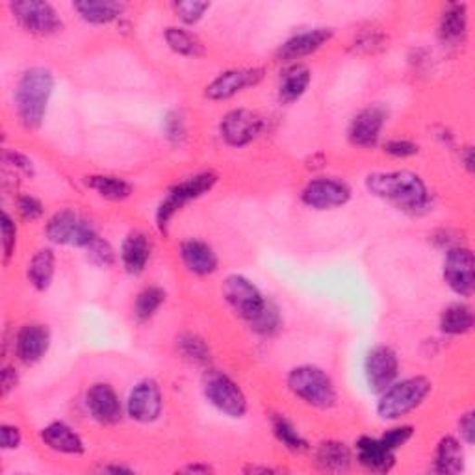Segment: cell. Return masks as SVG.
I'll return each mask as SVG.
<instances>
[{
    "label": "cell",
    "mask_w": 475,
    "mask_h": 475,
    "mask_svg": "<svg viewBox=\"0 0 475 475\" xmlns=\"http://www.w3.org/2000/svg\"><path fill=\"white\" fill-rule=\"evenodd\" d=\"M84 185L97 192L102 199L108 201H125L132 195L134 188L128 180L114 175H88L84 178Z\"/></svg>",
    "instance_id": "f1b7e54d"
},
{
    "label": "cell",
    "mask_w": 475,
    "mask_h": 475,
    "mask_svg": "<svg viewBox=\"0 0 475 475\" xmlns=\"http://www.w3.org/2000/svg\"><path fill=\"white\" fill-rule=\"evenodd\" d=\"M356 462L372 473H388L395 466V451L386 448L381 438L360 436L356 441Z\"/></svg>",
    "instance_id": "44dd1931"
},
{
    "label": "cell",
    "mask_w": 475,
    "mask_h": 475,
    "mask_svg": "<svg viewBox=\"0 0 475 475\" xmlns=\"http://www.w3.org/2000/svg\"><path fill=\"white\" fill-rule=\"evenodd\" d=\"M468 32V6L466 5H448L438 23V35L444 43L457 45L464 40Z\"/></svg>",
    "instance_id": "4316f807"
},
{
    "label": "cell",
    "mask_w": 475,
    "mask_h": 475,
    "mask_svg": "<svg viewBox=\"0 0 475 475\" xmlns=\"http://www.w3.org/2000/svg\"><path fill=\"white\" fill-rule=\"evenodd\" d=\"M42 442L62 455H82L86 451L84 441L82 436L72 429L71 425H67L65 422H52L49 425H45L40 432Z\"/></svg>",
    "instance_id": "7402d4cb"
},
{
    "label": "cell",
    "mask_w": 475,
    "mask_h": 475,
    "mask_svg": "<svg viewBox=\"0 0 475 475\" xmlns=\"http://www.w3.org/2000/svg\"><path fill=\"white\" fill-rule=\"evenodd\" d=\"M351 186L337 176L312 178L301 192V201L314 210H335L351 201Z\"/></svg>",
    "instance_id": "8fae6325"
},
{
    "label": "cell",
    "mask_w": 475,
    "mask_h": 475,
    "mask_svg": "<svg viewBox=\"0 0 475 475\" xmlns=\"http://www.w3.org/2000/svg\"><path fill=\"white\" fill-rule=\"evenodd\" d=\"M180 471H186V473H212L214 468L208 466V464H190V466H185Z\"/></svg>",
    "instance_id": "c3c4849f"
},
{
    "label": "cell",
    "mask_w": 475,
    "mask_h": 475,
    "mask_svg": "<svg viewBox=\"0 0 475 475\" xmlns=\"http://www.w3.org/2000/svg\"><path fill=\"white\" fill-rule=\"evenodd\" d=\"M164 394L155 379H141L127 399V414L138 423H153L162 416Z\"/></svg>",
    "instance_id": "4fadbf2b"
},
{
    "label": "cell",
    "mask_w": 475,
    "mask_h": 475,
    "mask_svg": "<svg viewBox=\"0 0 475 475\" xmlns=\"http://www.w3.org/2000/svg\"><path fill=\"white\" fill-rule=\"evenodd\" d=\"M245 473H275V468H268V466H247L243 468Z\"/></svg>",
    "instance_id": "816d5d0a"
},
{
    "label": "cell",
    "mask_w": 475,
    "mask_h": 475,
    "mask_svg": "<svg viewBox=\"0 0 475 475\" xmlns=\"http://www.w3.org/2000/svg\"><path fill=\"white\" fill-rule=\"evenodd\" d=\"M54 271H56V254L52 249L45 247V249H40L38 252L33 254L30 264H28L26 275H28L30 284L35 290L45 291L52 284Z\"/></svg>",
    "instance_id": "f546056e"
},
{
    "label": "cell",
    "mask_w": 475,
    "mask_h": 475,
    "mask_svg": "<svg viewBox=\"0 0 475 475\" xmlns=\"http://www.w3.org/2000/svg\"><path fill=\"white\" fill-rule=\"evenodd\" d=\"M164 40L167 43V47L180 54V56H190V58H197L204 54V47L199 42L197 35H194L192 32L180 28V26H169L164 32Z\"/></svg>",
    "instance_id": "1f68e13d"
},
{
    "label": "cell",
    "mask_w": 475,
    "mask_h": 475,
    "mask_svg": "<svg viewBox=\"0 0 475 475\" xmlns=\"http://www.w3.org/2000/svg\"><path fill=\"white\" fill-rule=\"evenodd\" d=\"M203 394L212 407L229 418L240 420L247 414L249 404L243 390L225 372L208 370L203 375Z\"/></svg>",
    "instance_id": "8992f818"
},
{
    "label": "cell",
    "mask_w": 475,
    "mask_h": 475,
    "mask_svg": "<svg viewBox=\"0 0 475 475\" xmlns=\"http://www.w3.org/2000/svg\"><path fill=\"white\" fill-rule=\"evenodd\" d=\"M266 121L259 112L247 108H236L219 123V134L229 147L242 149L264 132Z\"/></svg>",
    "instance_id": "30bf717a"
},
{
    "label": "cell",
    "mask_w": 475,
    "mask_h": 475,
    "mask_svg": "<svg viewBox=\"0 0 475 475\" xmlns=\"http://www.w3.org/2000/svg\"><path fill=\"white\" fill-rule=\"evenodd\" d=\"M178 254H180L182 264H185L186 270L194 275L206 277L217 271V266H219L217 254L212 249V245H208L203 240H197V238L185 240L178 245Z\"/></svg>",
    "instance_id": "ffe728a7"
},
{
    "label": "cell",
    "mask_w": 475,
    "mask_h": 475,
    "mask_svg": "<svg viewBox=\"0 0 475 475\" xmlns=\"http://www.w3.org/2000/svg\"><path fill=\"white\" fill-rule=\"evenodd\" d=\"M366 188L372 195L394 203L407 212L425 210L431 203L429 190L420 175L413 171H377L366 176Z\"/></svg>",
    "instance_id": "7a4b0ae2"
},
{
    "label": "cell",
    "mask_w": 475,
    "mask_h": 475,
    "mask_svg": "<svg viewBox=\"0 0 475 475\" xmlns=\"http://www.w3.org/2000/svg\"><path fill=\"white\" fill-rule=\"evenodd\" d=\"M102 471H106V473H134V468L114 464V466H106V468H102Z\"/></svg>",
    "instance_id": "f907efd6"
},
{
    "label": "cell",
    "mask_w": 475,
    "mask_h": 475,
    "mask_svg": "<svg viewBox=\"0 0 475 475\" xmlns=\"http://www.w3.org/2000/svg\"><path fill=\"white\" fill-rule=\"evenodd\" d=\"M462 162H464V167L471 173L473 171V149L471 147L462 149Z\"/></svg>",
    "instance_id": "681fc988"
},
{
    "label": "cell",
    "mask_w": 475,
    "mask_h": 475,
    "mask_svg": "<svg viewBox=\"0 0 475 475\" xmlns=\"http://www.w3.org/2000/svg\"><path fill=\"white\" fill-rule=\"evenodd\" d=\"M217 175L214 171H201L194 176L176 182L173 188H169L167 195L160 201L157 208V227L160 233L167 234L171 219L185 208L188 203L201 199L217 185Z\"/></svg>",
    "instance_id": "5b68a950"
},
{
    "label": "cell",
    "mask_w": 475,
    "mask_h": 475,
    "mask_svg": "<svg viewBox=\"0 0 475 475\" xmlns=\"http://www.w3.org/2000/svg\"><path fill=\"white\" fill-rule=\"evenodd\" d=\"M151 254H153V242L145 233L134 231L123 240L121 262L130 275L143 273L151 261Z\"/></svg>",
    "instance_id": "603a6c76"
},
{
    "label": "cell",
    "mask_w": 475,
    "mask_h": 475,
    "mask_svg": "<svg viewBox=\"0 0 475 475\" xmlns=\"http://www.w3.org/2000/svg\"><path fill=\"white\" fill-rule=\"evenodd\" d=\"M19 385V374L15 368L6 366L3 368V374H0V390H3V395L6 397L10 392H14Z\"/></svg>",
    "instance_id": "7dc6e473"
},
{
    "label": "cell",
    "mask_w": 475,
    "mask_h": 475,
    "mask_svg": "<svg viewBox=\"0 0 475 475\" xmlns=\"http://www.w3.org/2000/svg\"><path fill=\"white\" fill-rule=\"evenodd\" d=\"M54 91V75L45 67H30L17 81L14 102L19 123L33 132L40 130Z\"/></svg>",
    "instance_id": "6da1fadb"
},
{
    "label": "cell",
    "mask_w": 475,
    "mask_h": 475,
    "mask_svg": "<svg viewBox=\"0 0 475 475\" xmlns=\"http://www.w3.org/2000/svg\"><path fill=\"white\" fill-rule=\"evenodd\" d=\"M0 233H3L5 261L8 262L14 257V251L17 245V227L8 212H3V215H0Z\"/></svg>",
    "instance_id": "60d3db41"
},
{
    "label": "cell",
    "mask_w": 475,
    "mask_h": 475,
    "mask_svg": "<svg viewBox=\"0 0 475 475\" xmlns=\"http://www.w3.org/2000/svg\"><path fill=\"white\" fill-rule=\"evenodd\" d=\"M86 407L100 425H116L123 418V405L116 388L108 383H95L86 392Z\"/></svg>",
    "instance_id": "e0dca14e"
},
{
    "label": "cell",
    "mask_w": 475,
    "mask_h": 475,
    "mask_svg": "<svg viewBox=\"0 0 475 475\" xmlns=\"http://www.w3.org/2000/svg\"><path fill=\"white\" fill-rule=\"evenodd\" d=\"M173 10H175L176 17L185 24H195L210 10V3H197V0H186V3H175Z\"/></svg>",
    "instance_id": "74e56055"
},
{
    "label": "cell",
    "mask_w": 475,
    "mask_h": 475,
    "mask_svg": "<svg viewBox=\"0 0 475 475\" xmlns=\"http://www.w3.org/2000/svg\"><path fill=\"white\" fill-rule=\"evenodd\" d=\"M86 251H88V261L97 268H112L118 261L114 247L109 245V242L99 236L86 247Z\"/></svg>",
    "instance_id": "8d00e7d4"
},
{
    "label": "cell",
    "mask_w": 475,
    "mask_h": 475,
    "mask_svg": "<svg viewBox=\"0 0 475 475\" xmlns=\"http://www.w3.org/2000/svg\"><path fill=\"white\" fill-rule=\"evenodd\" d=\"M473 312L464 303H451L441 314V331L448 337H461L471 331Z\"/></svg>",
    "instance_id": "4dcf8cb0"
},
{
    "label": "cell",
    "mask_w": 475,
    "mask_h": 475,
    "mask_svg": "<svg viewBox=\"0 0 475 475\" xmlns=\"http://www.w3.org/2000/svg\"><path fill=\"white\" fill-rule=\"evenodd\" d=\"M333 28H312L307 32H299L296 35H291L290 40H286L279 51H277V58L284 63H291V62H298L305 56H310L314 52H318L323 45H327L328 42L333 40Z\"/></svg>",
    "instance_id": "ac0fdd59"
},
{
    "label": "cell",
    "mask_w": 475,
    "mask_h": 475,
    "mask_svg": "<svg viewBox=\"0 0 475 475\" xmlns=\"http://www.w3.org/2000/svg\"><path fill=\"white\" fill-rule=\"evenodd\" d=\"M386 109L379 104L368 106L360 109V112L351 119L347 136L349 141L356 147H364V149H370L375 147L381 132L386 125Z\"/></svg>",
    "instance_id": "2e32d148"
},
{
    "label": "cell",
    "mask_w": 475,
    "mask_h": 475,
    "mask_svg": "<svg viewBox=\"0 0 475 475\" xmlns=\"http://www.w3.org/2000/svg\"><path fill=\"white\" fill-rule=\"evenodd\" d=\"M45 236L54 245L88 247L95 238L97 231L88 217L72 208L58 210L45 225Z\"/></svg>",
    "instance_id": "52a82bcc"
},
{
    "label": "cell",
    "mask_w": 475,
    "mask_h": 475,
    "mask_svg": "<svg viewBox=\"0 0 475 475\" xmlns=\"http://www.w3.org/2000/svg\"><path fill=\"white\" fill-rule=\"evenodd\" d=\"M286 385L291 394L314 409L327 411L337 405L338 394L331 375L312 364H303V366L290 370Z\"/></svg>",
    "instance_id": "277c9868"
},
{
    "label": "cell",
    "mask_w": 475,
    "mask_h": 475,
    "mask_svg": "<svg viewBox=\"0 0 475 475\" xmlns=\"http://www.w3.org/2000/svg\"><path fill=\"white\" fill-rule=\"evenodd\" d=\"M222 294L227 305L247 323H251L254 318H257L270 303L262 296V291L259 290L257 284L238 273L229 275L223 280Z\"/></svg>",
    "instance_id": "ba28073f"
},
{
    "label": "cell",
    "mask_w": 475,
    "mask_h": 475,
    "mask_svg": "<svg viewBox=\"0 0 475 475\" xmlns=\"http://www.w3.org/2000/svg\"><path fill=\"white\" fill-rule=\"evenodd\" d=\"M15 355L23 364L40 362L51 347V331L42 323H26L15 335Z\"/></svg>",
    "instance_id": "d6986e66"
},
{
    "label": "cell",
    "mask_w": 475,
    "mask_h": 475,
    "mask_svg": "<svg viewBox=\"0 0 475 475\" xmlns=\"http://www.w3.org/2000/svg\"><path fill=\"white\" fill-rule=\"evenodd\" d=\"M431 392L432 383L423 375L395 381L379 394L377 416L385 422H397L405 418L423 405V401Z\"/></svg>",
    "instance_id": "3957f363"
},
{
    "label": "cell",
    "mask_w": 475,
    "mask_h": 475,
    "mask_svg": "<svg viewBox=\"0 0 475 475\" xmlns=\"http://www.w3.org/2000/svg\"><path fill=\"white\" fill-rule=\"evenodd\" d=\"M21 429L17 425L3 423L0 425V444H3V450H17L21 446Z\"/></svg>",
    "instance_id": "ee69618b"
},
{
    "label": "cell",
    "mask_w": 475,
    "mask_h": 475,
    "mask_svg": "<svg viewBox=\"0 0 475 475\" xmlns=\"http://www.w3.org/2000/svg\"><path fill=\"white\" fill-rule=\"evenodd\" d=\"M164 130L167 134V139L173 145L185 143L186 136H188V128H186V119H185V116H182V112H178V109H173V112H169L166 116V121H164Z\"/></svg>",
    "instance_id": "f35d334b"
},
{
    "label": "cell",
    "mask_w": 475,
    "mask_h": 475,
    "mask_svg": "<svg viewBox=\"0 0 475 475\" xmlns=\"http://www.w3.org/2000/svg\"><path fill=\"white\" fill-rule=\"evenodd\" d=\"M459 432L468 446H473V442H475V414H473V411H468L461 416Z\"/></svg>",
    "instance_id": "f6af8a7d"
},
{
    "label": "cell",
    "mask_w": 475,
    "mask_h": 475,
    "mask_svg": "<svg viewBox=\"0 0 475 475\" xmlns=\"http://www.w3.org/2000/svg\"><path fill=\"white\" fill-rule=\"evenodd\" d=\"M353 453L346 442L323 441L316 450V464L323 471L344 473L351 468Z\"/></svg>",
    "instance_id": "484cf974"
},
{
    "label": "cell",
    "mask_w": 475,
    "mask_h": 475,
    "mask_svg": "<svg viewBox=\"0 0 475 475\" xmlns=\"http://www.w3.org/2000/svg\"><path fill=\"white\" fill-rule=\"evenodd\" d=\"M176 347L180 351V355L192 360V362H197V364H208L210 362V347L208 344L197 337V335H192V333H186V335H180L176 338Z\"/></svg>",
    "instance_id": "e575fe53"
},
{
    "label": "cell",
    "mask_w": 475,
    "mask_h": 475,
    "mask_svg": "<svg viewBox=\"0 0 475 475\" xmlns=\"http://www.w3.org/2000/svg\"><path fill=\"white\" fill-rule=\"evenodd\" d=\"M464 470V450L461 441L455 436L448 434L441 438L436 450H434V461H432V471L441 475H455Z\"/></svg>",
    "instance_id": "d4e9b609"
},
{
    "label": "cell",
    "mask_w": 475,
    "mask_h": 475,
    "mask_svg": "<svg viewBox=\"0 0 475 475\" xmlns=\"http://www.w3.org/2000/svg\"><path fill=\"white\" fill-rule=\"evenodd\" d=\"M17 210L21 214L23 219H26V222H35V219H40L45 212L43 208V203L40 199H35L32 195H23L19 197L17 201Z\"/></svg>",
    "instance_id": "7bdbcfd3"
},
{
    "label": "cell",
    "mask_w": 475,
    "mask_h": 475,
    "mask_svg": "<svg viewBox=\"0 0 475 475\" xmlns=\"http://www.w3.org/2000/svg\"><path fill=\"white\" fill-rule=\"evenodd\" d=\"M413 434H414L413 425H395V427L386 429L383 432V436H379V438L385 442L386 448H390L392 451H397L411 441Z\"/></svg>",
    "instance_id": "ab89813d"
},
{
    "label": "cell",
    "mask_w": 475,
    "mask_h": 475,
    "mask_svg": "<svg viewBox=\"0 0 475 475\" xmlns=\"http://www.w3.org/2000/svg\"><path fill=\"white\" fill-rule=\"evenodd\" d=\"M364 374H366L368 386L374 394L385 392L399 375L397 353L388 346L372 347L364 360Z\"/></svg>",
    "instance_id": "9a60e30c"
},
{
    "label": "cell",
    "mask_w": 475,
    "mask_h": 475,
    "mask_svg": "<svg viewBox=\"0 0 475 475\" xmlns=\"http://www.w3.org/2000/svg\"><path fill=\"white\" fill-rule=\"evenodd\" d=\"M271 427H273L275 438L288 451H291V453H305V451H309L307 438L299 432V429L294 423H291L286 416L275 414L271 418Z\"/></svg>",
    "instance_id": "d6a6232c"
},
{
    "label": "cell",
    "mask_w": 475,
    "mask_h": 475,
    "mask_svg": "<svg viewBox=\"0 0 475 475\" xmlns=\"http://www.w3.org/2000/svg\"><path fill=\"white\" fill-rule=\"evenodd\" d=\"M166 303V291L160 286L143 288L134 303V316L138 321H149Z\"/></svg>",
    "instance_id": "836d02e7"
},
{
    "label": "cell",
    "mask_w": 475,
    "mask_h": 475,
    "mask_svg": "<svg viewBox=\"0 0 475 475\" xmlns=\"http://www.w3.org/2000/svg\"><path fill=\"white\" fill-rule=\"evenodd\" d=\"M280 312L273 303H268V307L254 318L251 323H247L251 327L252 333H257L261 337H273L279 328H280Z\"/></svg>",
    "instance_id": "d590c367"
},
{
    "label": "cell",
    "mask_w": 475,
    "mask_h": 475,
    "mask_svg": "<svg viewBox=\"0 0 475 475\" xmlns=\"http://www.w3.org/2000/svg\"><path fill=\"white\" fill-rule=\"evenodd\" d=\"M10 10L17 23L35 35H52L63 26L54 6L42 3V0H19V3L10 5Z\"/></svg>",
    "instance_id": "7c38bea8"
},
{
    "label": "cell",
    "mask_w": 475,
    "mask_h": 475,
    "mask_svg": "<svg viewBox=\"0 0 475 475\" xmlns=\"http://www.w3.org/2000/svg\"><path fill=\"white\" fill-rule=\"evenodd\" d=\"M442 277L448 288L459 298H471L475 290V259L471 249L455 245L446 251Z\"/></svg>",
    "instance_id": "9c48e42d"
},
{
    "label": "cell",
    "mask_w": 475,
    "mask_h": 475,
    "mask_svg": "<svg viewBox=\"0 0 475 475\" xmlns=\"http://www.w3.org/2000/svg\"><path fill=\"white\" fill-rule=\"evenodd\" d=\"M5 160L10 167L17 169V171H23L26 175H33V166H32V160L28 157H24L23 153L19 151H6L5 155Z\"/></svg>",
    "instance_id": "bcb514c9"
},
{
    "label": "cell",
    "mask_w": 475,
    "mask_h": 475,
    "mask_svg": "<svg viewBox=\"0 0 475 475\" xmlns=\"http://www.w3.org/2000/svg\"><path fill=\"white\" fill-rule=\"evenodd\" d=\"M123 3H109V0H82V3H72V10H75L81 19H84L90 24H108L125 12Z\"/></svg>",
    "instance_id": "83f0119b"
},
{
    "label": "cell",
    "mask_w": 475,
    "mask_h": 475,
    "mask_svg": "<svg viewBox=\"0 0 475 475\" xmlns=\"http://www.w3.org/2000/svg\"><path fill=\"white\" fill-rule=\"evenodd\" d=\"M312 82V72L303 63H291L280 72L277 97L280 104H294L299 100Z\"/></svg>",
    "instance_id": "cb8c5ba5"
},
{
    "label": "cell",
    "mask_w": 475,
    "mask_h": 475,
    "mask_svg": "<svg viewBox=\"0 0 475 475\" xmlns=\"http://www.w3.org/2000/svg\"><path fill=\"white\" fill-rule=\"evenodd\" d=\"M383 151L394 158H411L418 155V143L409 139H390L383 145Z\"/></svg>",
    "instance_id": "b9f144b4"
},
{
    "label": "cell",
    "mask_w": 475,
    "mask_h": 475,
    "mask_svg": "<svg viewBox=\"0 0 475 475\" xmlns=\"http://www.w3.org/2000/svg\"><path fill=\"white\" fill-rule=\"evenodd\" d=\"M266 75L264 67H236L229 69L222 75H217L204 90V95L210 100H227L245 91L247 88H254L262 82Z\"/></svg>",
    "instance_id": "5bb4252c"
}]
</instances>
